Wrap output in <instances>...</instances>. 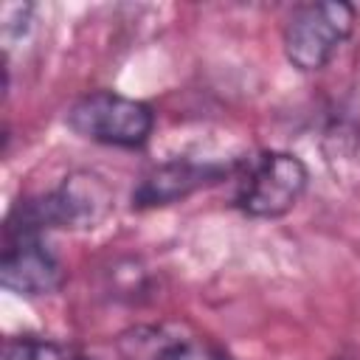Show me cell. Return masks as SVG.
<instances>
[{"label": "cell", "mask_w": 360, "mask_h": 360, "mask_svg": "<svg viewBox=\"0 0 360 360\" xmlns=\"http://www.w3.org/2000/svg\"><path fill=\"white\" fill-rule=\"evenodd\" d=\"M152 338H135L141 360H231L219 346L200 335H166L152 329Z\"/></svg>", "instance_id": "52a82bcc"}, {"label": "cell", "mask_w": 360, "mask_h": 360, "mask_svg": "<svg viewBox=\"0 0 360 360\" xmlns=\"http://www.w3.org/2000/svg\"><path fill=\"white\" fill-rule=\"evenodd\" d=\"M112 211V191L93 172L68 174L53 191L20 202L6 222V233H42L48 228H96Z\"/></svg>", "instance_id": "6da1fadb"}, {"label": "cell", "mask_w": 360, "mask_h": 360, "mask_svg": "<svg viewBox=\"0 0 360 360\" xmlns=\"http://www.w3.org/2000/svg\"><path fill=\"white\" fill-rule=\"evenodd\" d=\"M231 172L233 166H225V163H200V160H186V158L158 163L141 177L138 188L132 191V205L135 208L172 205L205 186L219 183Z\"/></svg>", "instance_id": "8992f818"}, {"label": "cell", "mask_w": 360, "mask_h": 360, "mask_svg": "<svg viewBox=\"0 0 360 360\" xmlns=\"http://www.w3.org/2000/svg\"><path fill=\"white\" fill-rule=\"evenodd\" d=\"M3 360H84L79 352L42 338H14L6 343Z\"/></svg>", "instance_id": "ba28073f"}, {"label": "cell", "mask_w": 360, "mask_h": 360, "mask_svg": "<svg viewBox=\"0 0 360 360\" xmlns=\"http://www.w3.org/2000/svg\"><path fill=\"white\" fill-rule=\"evenodd\" d=\"M233 202L256 219H276L292 211L309 186L304 160L292 152H259L233 166Z\"/></svg>", "instance_id": "7a4b0ae2"}, {"label": "cell", "mask_w": 360, "mask_h": 360, "mask_svg": "<svg viewBox=\"0 0 360 360\" xmlns=\"http://www.w3.org/2000/svg\"><path fill=\"white\" fill-rule=\"evenodd\" d=\"M68 127L93 143L135 149L149 141L155 112L143 101L118 96L112 90H96L70 104Z\"/></svg>", "instance_id": "3957f363"}, {"label": "cell", "mask_w": 360, "mask_h": 360, "mask_svg": "<svg viewBox=\"0 0 360 360\" xmlns=\"http://www.w3.org/2000/svg\"><path fill=\"white\" fill-rule=\"evenodd\" d=\"M357 11L349 3H307L298 6L284 25V53L292 68L312 73L332 62L340 45L352 37Z\"/></svg>", "instance_id": "277c9868"}, {"label": "cell", "mask_w": 360, "mask_h": 360, "mask_svg": "<svg viewBox=\"0 0 360 360\" xmlns=\"http://www.w3.org/2000/svg\"><path fill=\"white\" fill-rule=\"evenodd\" d=\"M3 287L37 298L51 295L62 287V264L59 259L42 245L39 233H6L3 262H0Z\"/></svg>", "instance_id": "5b68a950"}]
</instances>
